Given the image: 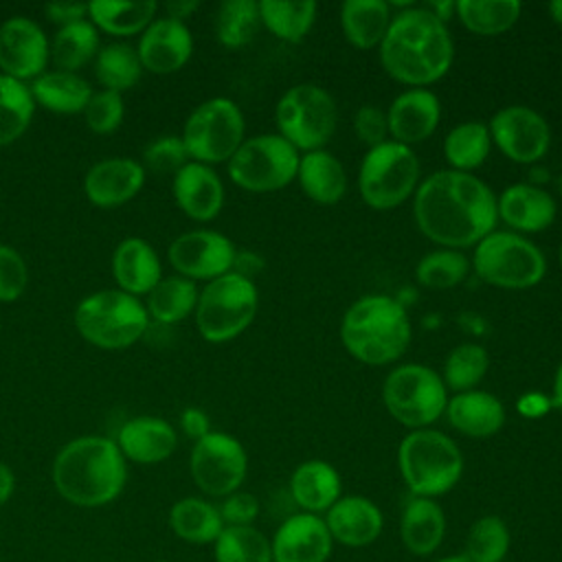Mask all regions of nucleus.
I'll use <instances>...</instances> for the list:
<instances>
[{"label": "nucleus", "instance_id": "1", "mask_svg": "<svg viewBox=\"0 0 562 562\" xmlns=\"http://www.w3.org/2000/svg\"><path fill=\"white\" fill-rule=\"evenodd\" d=\"M417 228L443 248L476 246L496 228L494 191L476 176L454 169L435 171L415 191Z\"/></svg>", "mask_w": 562, "mask_h": 562}, {"label": "nucleus", "instance_id": "2", "mask_svg": "<svg viewBox=\"0 0 562 562\" xmlns=\"http://www.w3.org/2000/svg\"><path fill=\"white\" fill-rule=\"evenodd\" d=\"M454 44L448 26L426 7L400 11L380 44V61L389 77L411 88L439 81L452 66Z\"/></svg>", "mask_w": 562, "mask_h": 562}, {"label": "nucleus", "instance_id": "3", "mask_svg": "<svg viewBox=\"0 0 562 562\" xmlns=\"http://www.w3.org/2000/svg\"><path fill=\"white\" fill-rule=\"evenodd\" d=\"M50 476L64 501L90 509L112 503L123 492L127 463L114 439L86 435L57 452Z\"/></svg>", "mask_w": 562, "mask_h": 562}, {"label": "nucleus", "instance_id": "4", "mask_svg": "<svg viewBox=\"0 0 562 562\" xmlns=\"http://www.w3.org/2000/svg\"><path fill=\"white\" fill-rule=\"evenodd\" d=\"M340 340L362 364H391L411 342V321L404 305L393 296L367 294L345 312Z\"/></svg>", "mask_w": 562, "mask_h": 562}, {"label": "nucleus", "instance_id": "5", "mask_svg": "<svg viewBox=\"0 0 562 562\" xmlns=\"http://www.w3.org/2000/svg\"><path fill=\"white\" fill-rule=\"evenodd\" d=\"M404 483L415 496L435 498L457 485L463 472L459 446L441 430H411L397 450Z\"/></svg>", "mask_w": 562, "mask_h": 562}, {"label": "nucleus", "instance_id": "6", "mask_svg": "<svg viewBox=\"0 0 562 562\" xmlns=\"http://www.w3.org/2000/svg\"><path fill=\"white\" fill-rule=\"evenodd\" d=\"M75 327L90 345L116 351L145 336L149 316L136 296L123 290H99L75 307Z\"/></svg>", "mask_w": 562, "mask_h": 562}, {"label": "nucleus", "instance_id": "7", "mask_svg": "<svg viewBox=\"0 0 562 562\" xmlns=\"http://www.w3.org/2000/svg\"><path fill=\"white\" fill-rule=\"evenodd\" d=\"M472 266L485 283L505 290L531 288L547 272L542 250L514 231H492L485 235L474 246Z\"/></svg>", "mask_w": 562, "mask_h": 562}, {"label": "nucleus", "instance_id": "8", "mask_svg": "<svg viewBox=\"0 0 562 562\" xmlns=\"http://www.w3.org/2000/svg\"><path fill=\"white\" fill-rule=\"evenodd\" d=\"M259 294L250 279L226 272L209 281L195 305V327L209 342H226L237 338L257 314Z\"/></svg>", "mask_w": 562, "mask_h": 562}, {"label": "nucleus", "instance_id": "9", "mask_svg": "<svg viewBox=\"0 0 562 562\" xmlns=\"http://www.w3.org/2000/svg\"><path fill=\"white\" fill-rule=\"evenodd\" d=\"M382 400L393 419L411 430H419L446 413L448 389L430 367L411 362L395 367L386 375Z\"/></svg>", "mask_w": 562, "mask_h": 562}, {"label": "nucleus", "instance_id": "10", "mask_svg": "<svg viewBox=\"0 0 562 562\" xmlns=\"http://www.w3.org/2000/svg\"><path fill=\"white\" fill-rule=\"evenodd\" d=\"M419 162L411 147L386 140L371 147L360 165L358 187L364 204L375 211L400 206L417 191Z\"/></svg>", "mask_w": 562, "mask_h": 562}, {"label": "nucleus", "instance_id": "11", "mask_svg": "<svg viewBox=\"0 0 562 562\" xmlns=\"http://www.w3.org/2000/svg\"><path fill=\"white\" fill-rule=\"evenodd\" d=\"M336 101L316 83L292 86L281 94L274 110L279 136L303 151L323 149L336 130Z\"/></svg>", "mask_w": 562, "mask_h": 562}, {"label": "nucleus", "instance_id": "12", "mask_svg": "<svg viewBox=\"0 0 562 562\" xmlns=\"http://www.w3.org/2000/svg\"><path fill=\"white\" fill-rule=\"evenodd\" d=\"M244 114L233 99L213 97L200 103L187 119L182 143L189 158L202 165L231 160L244 143Z\"/></svg>", "mask_w": 562, "mask_h": 562}, {"label": "nucleus", "instance_id": "13", "mask_svg": "<svg viewBox=\"0 0 562 562\" xmlns=\"http://www.w3.org/2000/svg\"><path fill=\"white\" fill-rule=\"evenodd\" d=\"M299 149L279 134L246 138L228 160L231 180L252 193L288 187L296 178Z\"/></svg>", "mask_w": 562, "mask_h": 562}, {"label": "nucleus", "instance_id": "14", "mask_svg": "<svg viewBox=\"0 0 562 562\" xmlns=\"http://www.w3.org/2000/svg\"><path fill=\"white\" fill-rule=\"evenodd\" d=\"M189 470L193 483L209 496L224 498L239 490L246 479L248 457L239 439L211 430L193 443Z\"/></svg>", "mask_w": 562, "mask_h": 562}, {"label": "nucleus", "instance_id": "15", "mask_svg": "<svg viewBox=\"0 0 562 562\" xmlns=\"http://www.w3.org/2000/svg\"><path fill=\"white\" fill-rule=\"evenodd\" d=\"M490 138L518 165L538 162L551 145V130L542 114L527 105L501 108L490 121Z\"/></svg>", "mask_w": 562, "mask_h": 562}, {"label": "nucleus", "instance_id": "16", "mask_svg": "<svg viewBox=\"0 0 562 562\" xmlns=\"http://www.w3.org/2000/svg\"><path fill=\"white\" fill-rule=\"evenodd\" d=\"M235 244L217 231H189L169 244L171 268L191 281H213L231 272Z\"/></svg>", "mask_w": 562, "mask_h": 562}, {"label": "nucleus", "instance_id": "17", "mask_svg": "<svg viewBox=\"0 0 562 562\" xmlns=\"http://www.w3.org/2000/svg\"><path fill=\"white\" fill-rule=\"evenodd\" d=\"M50 57V44L31 18L15 15L0 26V70L2 75L26 81L37 79Z\"/></svg>", "mask_w": 562, "mask_h": 562}, {"label": "nucleus", "instance_id": "18", "mask_svg": "<svg viewBox=\"0 0 562 562\" xmlns=\"http://www.w3.org/2000/svg\"><path fill=\"white\" fill-rule=\"evenodd\" d=\"M136 53L145 70L154 75H171L189 61L193 53V37L184 22L167 15L156 18L143 31Z\"/></svg>", "mask_w": 562, "mask_h": 562}, {"label": "nucleus", "instance_id": "19", "mask_svg": "<svg viewBox=\"0 0 562 562\" xmlns=\"http://www.w3.org/2000/svg\"><path fill=\"white\" fill-rule=\"evenodd\" d=\"M272 562H325L331 551V536L316 514H294L281 522L272 542Z\"/></svg>", "mask_w": 562, "mask_h": 562}, {"label": "nucleus", "instance_id": "20", "mask_svg": "<svg viewBox=\"0 0 562 562\" xmlns=\"http://www.w3.org/2000/svg\"><path fill=\"white\" fill-rule=\"evenodd\" d=\"M441 105L428 88H408L393 99L386 112L389 136L400 145H415L426 140L439 125Z\"/></svg>", "mask_w": 562, "mask_h": 562}, {"label": "nucleus", "instance_id": "21", "mask_svg": "<svg viewBox=\"0 0 562 562\" xmlns=\"http://www.w3.org/2000/svg\"><path fill=\"white\" fill-rule=\"evenodd\" d=\"M145 184V167L132 158H105L88 169L83 178L86 198L101 209L130 202Z\"/></svg>", "mask_w": 562, "mask_h": 562}, {"label": "nucleus", "instance_id": "22", "mask_svg": "<svg viewBox=\"0 0 562 562\" xmlns=\"http://www.w3.org/2000/svg\"><path fill=\"white\" fill-rule=\"evenodd\" d=\"M498 220H503L514 233H540L555 220L558 206L549 191L529 182L509 184L501 198H496Z\"/></svg>", "mask_w": 562, "mask_h": 562}, {"label": "nucleus", "instance_id": "23", "mask_svg": "<svg viewBox=\"0 0 562 562\" xmlns=\"http://www.w3.org/2000/svg\"><path fill=\"white\" fill-rule=\"evenodd\" d=\"M173 198L187 217L211 222L224 206V184L209 165L189 160L173 176Z\"/></svg>", "mask_w": 562, "mask_h": 562}, {"label": "nucleus", "instance_id": "24", "mask_svg": "<svg viewBox=\"0 0 562 562\" xmlns=\"http://www.w3.org/2000/svg\"><path fill=\"white\" fill-rule=\"evenodd\" d=\"M116 446L125 461L151 465L169 459L178 446V437L173 426L154 415H140L127 419L119 435H116Z\"/></svg>", "mask_w": 562, "mask_h": 562}, {"label": "nucleus", "instance_id": "25", "mask_svg": "<svg viewBox=\"0 0 562 562\" xmlns=\"http://www.w3.org/2000/svg\"><path fill=\"white\" fill-rule=\"evenodd\" d=\"M325 525L331 540H338L347 547L371 544L384 525L382 512L375 503L364 496H340L329 509Z\"/></svg>", "mask_w": 562, "mask_h": 562}, {"label": "nucleus", "instance_id": "26", "mask_svg": "<svg viewBox=\"0 0 562 562\" xmlns=\"http://www.w3.org/2000/svg\"><path fill=\"white\" fill-rule=\"evenodd\" d=\"M112 277L119 290L136 299L140 294H149L162 279L160 259L151 244L140 237L123 239L112 255Z\"/></svg>", "mask_w": 562, "mask_h": 562}, {"label": "nucleus", "instance_id": "27", "mask_svg": "<svg viewBox=\"0 0 562 562\" xmlns=\"http://www.w3.org/2000/svg\"><path fill=\"white\" fill-rule=\"evenodd\" d=\"M446 415L452 428L474 439L492 437L505 424V408L501 400L479 389L457 393L452 400H448Z\"/></svg>", "mask_w": 562, "mask_h": 562}, {"label": "nucleus", "instance_id": "28", "mask_svg": "<svg viewBox=\"0 0 562 562\" xmlns=\"http://www.w3.org/2000/svg\"><path fill=\"white\" fill-rule=\"evenodd\" d=\"M296 178L303 193L318 204H336L347 191V173L342 162L325 149L305 151L299 158Z\"/></svg>", "mask_w": 562, "mask_h": 562}, {"label": "nucleus", "instance_id": "29", "mask_svg": "<svg viewBox=\"0 0 562 562\" xmlns=\"http://www.w3.org/2000/svg\"><path fill=\"white\" fill-rule=\"evenodd\" d=\"M290 494L307 514L327 512L340 498V476L327 461L310 459L292 472Z\"/></svg>", "mask_w": 562, "mask_h": 562}, {"label": "nucleus", "instance_id": "30", "mask_svg": "<svg viewBox=\"0 0 562 562\" xmlns=\"http://www.w3.org/2000/svg\"><path fill=\"white\" fill-rule=\"evenodd\" d=\"M443 509L424 496H413L402 512V540L415 555H430L443 540Z\"/></svg>", "mask_w": 562, "mask_h": 562}, {"label": "nucleus", "instance_id": "31", "mask_svg": "<svg viewBox=\"0 0 562 562\" xmlns=\"http://www.w3.org/2000/svg\"><path fill=\"white\" fill-rule=\"evenodd\" d=\"M391 20V7L384 0H347L340 7L342 33L362 50L382 44Z\"/></svg>", "mask_w": 562, "mask_h": 562}, {"label": "nucleus", "instance_id": "32", "mask_svg": "<svg viewBox=\"0 0 562 562\" xmlns=\"http://www.w3.org/2000/svg\"><path fill=\"white\" fill-rule=\"evenodd\" d=\"M29 90L35 103L55 114L83 112L92 97V90L86 79L64 70L42 72L37 79H33Z\"/></svg>", "mask_w": 562, "mask_h": 562}, {"label": "nucleus", "instance_id": "33", "mask_svg": "<svg viewBox=\"0 0 562 562\" xmlns=\"http://www.w3.org/2000/svg\"><path fill=\"white\" fill-rule=\"evenodd\" d=\"M169 527L171 531L191 544H209L215 542L224 529V520L220 509L198 496H184L176 501L169 509Z\"/></svg>", "mask_w": 562, "mask_h": 562}, {"label": "nucleus", "instance_id": "34", "mask_svg": "<svg viewBox=\"0 0 562 562\" xmlns=\"http://www.w3.org/2000/svg\"><path fill=\"white\" fill-rule=\"evenodd\" d=\"M198 285L191 279L171 274L160 279L147 294V316L160 325H176L184 321L198 305Z\"/></svg>", "mask_w": 562, "mask_h": 562}, {"label": "nucleus", "instance_id": "35", "mask_svg": "<svg viewBox=\"0 0 562 562\" xmlns=\"http://www.w3.org/2000/svg\"><path fill=\"white\" fill-rule=\"evenodd\" d=\"M158 4L154 0L138 2H112L94 0L88 2V15L94 26L110 35H134L145 31L156 20Z\"/></svg>", "mask_w": 562, "mask_h": 562}, {"label": "nucleus", "instance_id": "36", "mask_svg": "<svg viewBox=\"0 0 562 562\" xmlns=\"http://www.w3.org/2000/svg\"><path fill=\"white\" fill-rule=\"evenodd\" d=\"M520 2L516 0H459L454 15L476 35H501L509 31L520 18Z\"/></svg>", "mask_w": 562, "mask_h": 562}, {"label": "nucleus", "instance_id": "37", "mask_svg": "<svg viewBox=\"0 0 562 562\" xmlns=\"http://www.w3.org/2000/svg\"><path fill=\"white\" fill-rule=\"evenodd\" d=\"M490 130L481 121H465L454 125L443 140V156L454 171L470 173L481 167L490 154Z\"/></svg>", "mask_w": 562, "mask_h": 562}, {"label": "nucleus", "instance_id": "38", "mask_svg": "<svg viewBox=\"0 0 562 562\" xmlns=\"http://www.w3.org/2000/svg\"><path fill=\"white\" fill-rule=\"evenodd\" d=\"M99 53V35L97 26L88 20H79L59 31L50 44V57L55 66L64 72H75L86 66Z\"/></svg>", "mask_w": 562, "mask_h": 562}, {"label": "nucleus", "instance_id": "39", "mask_svg": "<svg viewBox=\"0 0 562 562\" xmlns=\"http://www.w3.org/2000/svg\"><path fill=\"white\" fill-rule=\"evenodd\" d=\"M261 24L283 42H301L314 20H316V2H281V0H261L259 2Z\"/></svg>", "mask_w": 562, "mask_h": 562}, {"label": "nucleus", "instance_id": "40", "mask_svg": "<svg viewBox=\"0 0 562 562\" xmlns=\"http://www.w3.org/2000/svg\"><path fill=\"white\" fill-rule=\"evenodd\" d=\"M35 101L26 83L0 72V147L15 143L31 125Z\"/></svg>", "mask_w": 562, "mask_h": 562}, {"label": "nucleus", "instance_id": "41", "mask_svg": "<svg viewBox=\"0 0 562 562\" xmlns=\"http://www.w3.org/2000/svg\"><path fill=\"white\" fill-rule=\"evenodd\" d=\"M261 24L259 2L226 0L215 15V37L226 48H241L252 42Z\"/></svg>", "mask_w": 562, "mask_h": 562}, {"label": "nucleus", "instance_id": "42", "mask_svg": "<svg viewBox=\"0 0 562 562\" xmlns=\"http://www.w3.org/2000/svg\"><path fill=\"white\" fill-rule=\"evenodd\" d=\"M143 64L130 44H108L99 48L94 59V75L103 90L125 92L140 79Z\"/></svg>", "mask_w": 562, "mask_h": 562}, {"label": "nucleus", "instance_id": "43", "mask_svg": "<svg viewBox=\"0 0 562 562\" xmlns=\"http://www.w3.org/2000/svg\"><path fill=\"white\" fill-rule=\"evenodd\" d=\"M213 544L215 562H272L270 540L252 525L224 527Z\"/></svg>", "mask_w": 562, "mask_h": 562}, {"label": "nucleus", "instance_id": "44", "mask_svg": "<svg viewBox=\"0 0 562 562\" xmlns=\"http://www.w3.org/2000/svg\"><path fill=\"white\" fill-rule=\"evenodd\" d=\"M487 367H490L487 351L476 342H463L448 353L443 362L441 380L446 389H452L457 393L472 391L485 378Z\"/></svg>", "mask_w": 562, "mask_h": 562}, {"label": "nucleus", "instance_id": "45", "mask_svg": "<svg viewBox=\"0 0 562 562\" xmlns=\"http://www.w3.org/2000/svg\"><path fill=\"white\" fill-rule=\"evenodd\" d=\"M470 270V261L461 250L454 248H439L426 252L417 268L415 277L424 288L430 290H448L459 285Z\"/></svg>", "mask_w": 562, "mask_h": 562}, {"label": "nucleus", "instance_id": "46", "mask_svg": "<svg viewBox=\"0 0 562 562\" xmlns=\"http://www.w3.org/2000/svg\"><path fill=\"white\" fill-rule=\"evenodd\" d=\"M509 549V529L498 516L479 518L465 538V558L470 562H501Z\"/></svg>", "mask_w": 562, "mask_h": 562}, {"label": "nucleus", "instance_id": "47", "mask_svg": "<svg viewBox=\"0 0 562 562\" xmlns=\"http://www.w3.org/2000/svg\"><path fill=\"white\" fill-rule=\"evenodd\" d=\"M123 114H125L123 97L119 92H112V90L92 92V97H90V101L83 110L86 123L94 134L114 132L121 125Z\"/></svg>", "mask_w": 562, "mask_h": 562}, {"label": "nucleus", "instance_id": "48", "mask_svg": "<svg viewBox=\"0 0 562 562\" xmlns=\"http://www.w3.org/2000/svg\"><path fill=\"white\" fill-rule=\"evenodd\" d=\"M189 162L182 136L154 138L143 151V165L154 173H178Z\"/></svg>", "mask_w": 562, "mask_h": 562}, {"label": "nucleus", "instance_id": "49", "mask_svg": "<svg viewBox=\"0 0 562 562\" xmlns=\"http://www.w3.org/2000/svg\"><path fill=\"white\" fill-rule=\"evenodd\" d=\"M26 281L29 272L22 255L11 246L0 244V303L18 301L26 288Z\"/></svg>", "mask_w": 562, "mask_h": 562}, {"label": "nucleus", "instance_id": "50", "mask_svg": "<svg viewBox=\"0 0 562 562\" xmlns=\"http://www.w3.org/2000/svg\"><path fill=\"white\" fill-rule=\"evenodd\" d=\"M353 134L360 143H364L369 149L386 143L389 136V123L386 112H382L375 105H362L353 114Z\"/></svg>", "mask_w": 562, "mask_h": 562}, {"label": "nucleus", "instance_id": "51", "mask_svg": "<svg viewBox=\"0 0 562 562\" xmlns=\"http://www.w3.org/2000/svg\"><path fill=\"white\" fill-rule=\"evenodd\" d=\"M220 516L224 520V527H248L259 514V503L248 492H233L224 496L222 505L217 507Z\"/></svg>", "mask_w": 562, "mask_h": 562}, {"label": "nucleus", "instance_id": "52", "mask_svg": "<svg viewBox=\"0 0 562 562\" xmlns=\"http://www.w3.org/2000/svg\"><path fill=\"white\" fill-rule=\"evenodd\" d=\"M44 13L50 22L66 26L79 20H86L88 15V4H79V2H53L44 7Z\"/></svg>", "mask_w": 562, "mask_h": 562}, {"label": "nucleus", "instance_id": "53", "mask_svg": "<svg viewBox=\"0 0 562 562\" xmlns=\"http://www.w3.org/2000/svg\"><path fill=\"white\" fill-rule=\"evenodd\" d=\"M180 428L187 437L198 441V439H202L204 435L211 432V422H209V415L202 408L189 406L180 413Z\"/></svg>", "mask_w": 562, "mask_h": 562}, {"label": "nucleus", "instance_id": "54", "mask_svg": "<svg viewBox=\"0 0 562 562\" xmlns=\"http://www.w3.org/2000/svg\"><path fill=\"white\" fill-rule=\"evenodd\" d=\"M516 406H518V413H520L522 417L536 419V417H542V415L551 408V397L531 391V393L520 395L518 402H516Z\"/></svg>", "mask_w": 562, "mask_h": 562}, {"label": "nucleus", "instance_id": "55", "mask_svg": "<svg viewBox=\"0 0 562 562\" xmlns=\"http://www.w3.org/2000/svg\"><path fill=\"white\" fill-rule=\"evenodd\" d=\"M261 268H263V259L257 257L255 252H235V261H233L231 272L241 274V277L252 281V274H257Z\"/></svg>", "mask_w": 562, "mask_h": 562}, {"label": "nucleus", "instance_id": "56", "mask_svg": "<svg viewBox=\"0 0 562 562\" xmlns=\"http://www.w3.org/2000/svg\"><path fill=\"white\" fill-rule=\"evenodd\" d=\"M198 7H200L198 0H171L165 4L167 18L178 20V22H184V18H189Z\"/></svg>", "mask_w": 562, "mask_h": 562}, {"label": "nucleus", "instance_id": "57", "mask_svg": "<svg viewBox=\"0 0 562 562\" xmlns=\"http://www.w3.org/2000/svg\"><path fill=\"white\" fill-rule=\"evenodd\" d=\"M13 490H15V476L11 468L4 461H0V507L11 498Z\"/></svg>", "mask_w": 562, "mask_h": 562}, {"label": "nucleus", "instance_id": "58", "mask_svg": "<svg viewBox=\"0 0 562 562\" xmlns=\"http://www.w3.org/2000/svg\"><path fill=\"white\" fill-rule=\"evenodd\" d=\"M426 9L446 24V20H450V15L454 13V2H448V0H439V2H428Z\"/></svg>", "mask_w": 562, "mask_h": 562}, {"label": "nucleus", "instance_id": "59", "mask_svg": "<svg viewBox=\"0 0 562 562\" xmlns=\"http://www.w3.org/2000/svg\"><path fill=\"white\" fill-rule=\"evenodd\" d=\"M551 408L562 411V360L553 375V395H551Z\"/></svg>", "mask_w": 562, "mask_h": 562}, {"label": "nucleus", "instance_id": "60", "mask_svg": "<svg viewBox=\"0 0 562 562\" xmlns=\"http://www.w3.org/2000/svg\"><path fill=\"white\" fill-rule=\"evenodd\" d=\"M549 13H551V18H553L558 24H562V0L551 2V4H549Z\"/></svg>", "mask_w": 562, "mask_h": 562}, {"label": "nucleus", "instance_id": "61", "mask_svg": "<svg viewBox=\"0 0 562 562\" xmlns=\"http://www.w3.org/2000/svg\"><path fill=\"white\" fill-rule=\"evenodd\" d=\"M437 562H470L465 555H452V558H441Z\"/></svg>", "mask_w": 562, "mask_h": 562}, {"label": "nucleus", "instance_id": "62", "mask_svg": "<svg viewBox=\"0 0 562 562\" xmlns=\"http://www.w3.org/2000/svg\"><path fill=\"white\" fill-rule=\"evenodd\" d=\"M560 266H562V246H560Z\"/></svg>", "mask_w": 562, "mask_h": 562}, {"label": "nucleus", "instance_id": "63", "mask_svg": "<svg viewBox=\"0 0 562 562\" xmlns=\"http://www.w3.org/2000/svg\"><path fill=\"white\" fill-rule=\"evenodd\" d=\"M154 562H169V560H154Z\"/></svg>", "mask_w": 562, "mask_h": 562}]
</instances>
